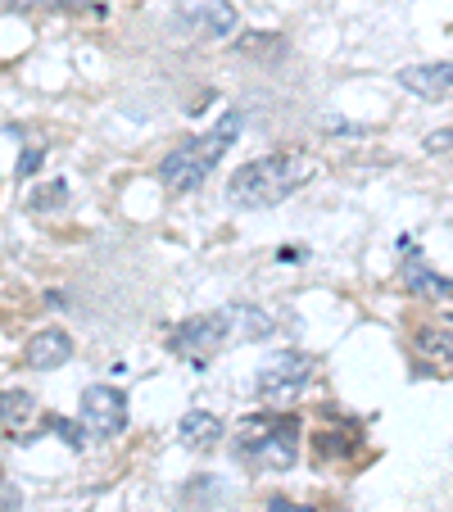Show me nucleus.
Listing matches in <instances>:
<instances>
[{"instance_id": "21", "label": "nucleus", "mask_w": 453, "mask_h": 512, "mask_svg": "<svg viewBox=\"0 0 453 512\" xmlns=\"http://www.w3.org/2000/svg\"><path fill=\"white\" fill-rule=\"evenodd\" d=\"M5 5H19V10H23V5H37V0H5Z\"/></svg>"}, {"instance_id": "15", "label": "nucleus", "mask_w": 453, "mask_h": 512, "mask_svg": "<svg viewBox=\"0 0 453 512\" xmlns=\"http://www.w3.org/2000/svg\"><path fill=\"white\" fill-rule=\"evenodd\" d=\"M64 200H68V186H64V182H46V186H41V191L28 200V209H32V213H46V209H59Z\"/></svg>"}, {"instance_id": "7", "label": "nucleus", "mask_w": 453, "mask_h": 512, "mask_svg": "<svg viewBox=\"0 0 453 512\" xmlns=\"http://www.w3.org/2000/svg\"><path fill=\"white\" fill-rule=\"evenodd\" d=\"M218 318L227 327V345H259L277 331L272 313H263L259 304H227V309H218Z\"/></svg>"}, {"instance_id": "13", "label": "nucleus", "mask_w": 453, "mask_h": 512, "mask_svg": "<svg viewBox=\"0 0 453 512\" xmlns=\"http://www.w3.org/2000/svg\"><path fill=\"white\" fill-rule=\"evenodd\" d=\"M37 417V399L28 390H0V435L23 431Z\"/></svg>"}, {"instance_id": "2", "label": "nucleus", "mask_w": 453, "mask_h": 512, "mask_svg": "<svg viewBox=\"0 0 453 512\" xmlns=\"http://www.w3.org/2000/svg\"><path fill=\"white\" fill-rule=\"evenodd\" d=\"M241 123H245L241 109H227L204 136L182 141L173 155H164V164H159V182H164L168 191H195V186H204V177H209L213 168L222 164V155L236 145Z\"/></svg>"}, {"instance_id": "18", "label": "nucleus", "mask_w": 453, "mask_h": 512, "mask_svg": "<svg viewBox=\"0 0 453 512\" xmlns=\"http://www.w3.org/2000/svg\"><path fill=\"white\" fill-rule=\"evenodd\" d=\"M268 512H313V508H299V503H290V499H272Z\"/></svg>"}, {"instance_id": "11", "label": "nucleus", "mask_w": 453, "mask_h": 512, "mask_svg": "<svg viewBox=\"0 0 453 512\" xmlns=\"http://www.w3.org/2000/svg\"><path fill=\"white\" fill-rule=\"evenodd\" d=\"M404 286L413 290V295H426V300H449L453 295V277H440L422 254H408L404 259Z\"/></svg>"}, {"instance_id": "1", "label": "nucleus", "mask_w": 453, "mask_h": 512, "mask_svg": "<svg viewBox=\"0 0 453 512\" xmlns=\"http://www.w3.org/2000/svg\"><path fill=\"white\" fill-rule=\"evenodd\" d=\"M309 177L313 159L304 150H277V155L250 159L245 168H236V177L227 182V200L236 209H272V204L290 200Z\"/></svg>"}, {"instance_id": "4", "label": "nucleus", "mask_w": 453, "mask_h": 512, "mask_svg": "<svg viewBox=\"0 0 453 512\" xmlns=\"http://www.w3.org/2000/svg\"><path fill=\"white\" fill-rule=\"evenodd\" d=\"M168 349H173L177 358H186L191 368H204L213 354H222V349H227V327H222L218 313L186 318L182 327H173V336H168Z\"/></svg>"}, {"instance_id": "17", "label": "nucleus", "mask_w": 453, "mask_h": 512, "mask_svg": "<svg viewBox=\"0 0 453 512\" xmlns=\"http://www.w3.org/2000/svg\"><path fill=\"white\" fill-rule=\"evenodd\" d=\"M19 508V490L14 485H0V512H14Z\"/></svg>"}, {"instance_id": "6", "label": "nucleus", "mask_w": 453, "mask_h": 512, "mask_svg": "<svg viewBox=\"0 0 453 512\" xmlns=\"http://www.w3.org/2000/svg\"><path fill=\"white\" fill-rule=\"evenodd\" d=\"M309 381H313V358L299 354V349H281V354H272L259 368L254 390H259L263 399H295Z\"/></svg>"}, {"instance_id": "20", "label": "nucleus", "mask_w": 453, "mask_h": 512, "mask_svg": "<svg viewBox=\"0 0 453 512\" xmlns=\"http://www.w3.org/2000/svg\"><path fill=\"white\" fill-rule=\"evenodd\" d=\"M37 5H78V0H37Z\"/></svg>"}, {"instance_id": "9", "label": "nucleus", "mask_w": 453, "mask_h": 512, "mask_svg": "<svg viewBox=\"0 0 453 512\" xmlns=\"http://www.w3.org/2000/svg\"><path fill=\"white\" fill-rule=\"evenodd\" d=\"M68 358H73V336H68L64 327L37 331V336L28 340V349H23V363H28L32 372H55V368H64Z\"/></svg>"}, {"instance_id": "14", "label": "nucleus", "mask_w": 453, "mask_h": 512, "mask_svg": "<svg viewBox=\"0 0 453 512\" xmlns=\"http://www.w3.org/2000/svg\"><path fill=\"white\" fill-rule=\"evenodd\" d=\"M417 349L431 358H444V363H453V322H444V327H426L422 336H417Z\"/></svg>"}, {"instance_id": "3", "label": "nucleus", "mask_w": 453, "mask_h": 512, "mask_svg": "<svg viewBox=\"0 0 453 512\" xmlns=\"http://www.w3.org/2000/svg\"><path fill=\"white\" fill-rule=\"evenodd\" d=\"M232 454L254 472H290L299 458V422L268 413L245 417V422H236Z\"/></svg>"}, {"instance_id": "8", "label": "nucleus", "mask_w": 453, "mask_h": 512, "mask_svg": "<svg viewBox=\"0 0 453 512\" xmlns=\"http://www.w3.org/2000/svg\"><path fill=\"white\" fill-rule=\"evenodd\" d=\"M399 87L422 96V100H453V59L399 68Z\"/></svg>"}, {"instance_id": "5", "label": "nucleus", "mask_w": 453, "mask_h": 512, "mask_svg": "<svg viewBox=\"0 0 453 512\" xmlns=\"http://www.w3.org/2000/svg\"><path fill=\"white\" fill-rule=\"evenodd\" d=\"M78 426H82V435H91V440H114V435H123V426H127V399H123V390H114V386L82 390Z\"/></svg>"}, {"instance_id": "10", "label": "nucleus", "mask_w": 453, "mask_h": 512, "mask_svg": "<svg viewBox=\"0 0 453 512\" xmlns=\"http://www.w3.org/2000/svg\"><path fill=\"white\" fill-rule=\"evenodd\" d=\"M182 19L200 37H232L236 32V10L227 0H182Z\"/></svg>"}, {"instance_id": "19", "label": "nucleus", "mask_w": 453, "mask_h": 512, "mask_svg": "<svg viewBox=\"0 0 453 512\" xmlns=\"http://www.w3.org/2000/svg\"><path fill=\"white\" fill-rule=\"evenodd\" d=\"M449 145H453L449 132H435V136H431V150H449Z\"/></svg>"}, {"instance_id": "12", "label": "nucleus", "mask_w": 453, "mask_h": 512, "mask_svg": "<svg viewBox=\"0 0 453 512\" xmlns=\"http://www.w3.org/2000/svg\"><path fill=\"white\" fill-rule=\"evenodd\" d=\"M177 435H182L186 449H213L222 440V417L213 413H200V408H191V413L177 422Z\"/></svg>"}, {"instance_id": "16", "label": "nucleus", "mask_w": 453, "mask_h": 512, "mask_svg": "<svg viewBox=\"0 0 453 512\" xmlns=\"http://www.w3.org/2000/svg\"><path fill=\"white\" fill-rule=\"evenodd\" d=\"M41 155H46V150H41V145H32L28 155H23V159H19V177H32V173H37V164H41Z\"/></svg>"}]
</instances>
